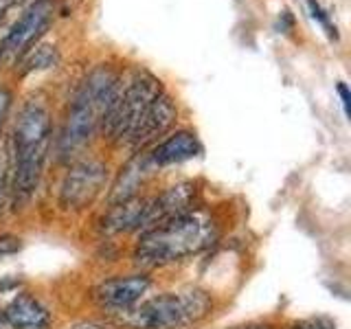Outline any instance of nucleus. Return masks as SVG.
I'll list each match as a JSON object with an SVG mask.
<instances>
[{"label":"nucleus","mask_w":351,"mask_h":329,"mask_svg":"<svg viewBox=\"0 0 351 329\" xmlns=\"http://www.w3.org/2000/svg\"><path fill=\"white\" fill-rule=\"evenodd\" d=\"M53 123L49 106L31 97L20 108L11 141V202L25 206L38 191L44 164L49 158Z\"/></svg>","instance_id":"f257e3e1"},{"label":"nucleus","mask_w":351,"mask_h":329,"mask_svg":"<svg viewBox=\"0 0 351 329\" xmlns=\"http://www.w3.org/2000/svg\"><path fill=\"white\" fill-rule=\"evenodd\" d=\"M217 237V219L204 208H191L171 222L143 230L134 246V261L143 268L171 266L211 248Z\"/></svg>","instance_id":"f03ea898"},{"label":"nucleus","mask_w":351,"mask_h":329,"mask_svg":"<svg viewBox=\"0 0 351 329\" xmlns=\"http://www.w3.org/2000/svg\"><path fill=\"white\" fill-rule=\"evenodd\" d=\"M211 310L213 301L206 292L180 290L156 294L114 318L128 329H186L202 323Z\"/></svg>","instance_id":"7ed1b4c3"},{"label":"nucleus","mask_w":351,"mask_h":329,"mask_svg":"<svg viewBox=\"0 0 351 329\" xmlns=\"http://www.w3.org/2000/svg\"><path fill=\"white\" fill-rule=\"evenodd\" d=\"M117 82L119 77L112 71H108L106 66L95 69L88 75V80L73 99L69 117H66V125L62 132V154L82 149L97 132V127H101Z\"/></svg>","instance_id":"20e7f679"},{"label":"nucleus","mask_w":351,"mask_h":329,"mask_svg":"<svg viewBox=\"0 0 351 329\" xmlns=\"http://www.w3.org/2000/svg\"><path fill=\"white\" fill-rule=\"evenodd\" d=\"M162 95V86L149 73H136L130 80L117 82L112 99L104 114L101 127L114 143L128 145L132 132L136 130L138 121L147 112V108Z\"/></svg>","instance_id":"39448f33"},{"label":"nucleus","mask_w":351,"mask_h":329,"mask_svg":"<svg viewBox=\"0 0 351 329\" xmlns=\"http://www.w3.org/2000/svg\"><path fill=\"white\" fill-rule=\"evenodd\" d=\"M108 169L99 160H84L66 173L60 189V206L64 211H84L104 191Z\"/></svg>","instance_id":"423d86ee"},{"label":"nucleus","mask_w":351,"mask_h":329,"mask_svg":"<svg viewBox=\"0 0 351 329\" xmlns=\"http://www.w3.org/2000/svg\"><path fill=\"white\" fill-rule=\"evenodd\" d=\"M53 18V3L51 0H36L33 5H29L11 29L7 31V36L0 42V62H11L25 55L31 44L36 42L47 27L51 25Z\"/></svg>","instance_id":"0eeeda50"},{"label":"nucleus","mask_w":351,"mask_h":329,"mask_svg":"<svg viewBox=\"0 0 351 329\" xmlns=\"http://www.w3.org/2000/svg\"><path fill=\"white\" fill-rule=\"evenodd\" d=\"M152 288L147 274H130V277L106 279L95 288L93 299L101 310L110 314H121L143 301V296Z\"/></svg>","instance_id":"6e6552de"},{"label":"nucleus","mask_w":351,"mask_h":329,"mask_svg":"<svg viewBox=\"0 0 351 329\" xmlns=\"http://www.w3.org/2000/svg\"><path fill=\"white\" fill-rule=\"evenodd\" d=\"M195 193L197 191L193 182H180V184L169 186V189H165L156 197H149V208H147L143 230L160 226L165 222H171L176 217L189 213L195 202Z\"/></svg>","instance_id":"1a4fd4ad"},{"label":"nucleus","mask_w":351,"mask_h":329,"mask_svg":"<svg viewBox=\"0 0 351 329\" xmlns=\"http://www.w3.org/2000/svg\"><path fill=\"white\" fill-rule=\"evenodd\" d=\"M173 121H176V106L171 99L162 93L138 121L136 130L132 132V136L128 141V147L143 149L145 145H149V143L156 141L158 136H162L165 132L173 125Z\"/></svg>","instance_id":"9d476101"},{"label":"nucleus","mask_w":351,"mask_h":329,"mask_svg":"<svg viewBox=\"0 0 351 329\" xmlns=\"http://www.w3.org/2000/svg\"><path fill=\"white\" fill-rule=\"evenodd\" d=\"M9 329H51V312L38 296L29 292L16 294L5 310Z\"/></svg>","instance_id":"9b49d317"},{"label":"nucleus","mask_w":351,"mask_h":329,"mask_svg":"<svg viewBox=\"0 0 351 329\" xmlns=\"http://www.w3.org/2000/svg\"><path fill=\"white\" fill-rule=\"evenodd\" d=\"M200 151H202V145H200V141H197V136L186 130H180V132H176V134H171L169 138H165L162 143H158V145L152 149V154L145 156V160L152 169H156V167H167V164L191 160Z\"/></svg>","instance_id":"f8f14e48"},{"label":"nucleus","mask_w":351,"mask_h":329,"mask_svg":"<svg viewBox=\"0 0 351 329\" xmlns=\"http://www.w3.org/2000/svg\"><path fill=\"white\" fill-rule=\"evenodd\" d=\"M149 208V197H130V200L117 202L110 206V211L101 219V228L108 235L132 233V230H143L145 215Z\"/></svg>","instance_id":"ddd939ff"},{"label":"nucleus","mask_w":351,"mask_h":329,"mask_svg":"<svg viewBox=\"0 0 351 329\" xmlns=\"http://www.w3.org/2000/svg\"><path fill=\"white\" fill-rule=\"evenodd\" d=\"M11 200V141L0 138V217Z\"/></svg>","instance_id":"4468645a"},{"label":"nucleus","mask_w":351,"mask_h":329,"mask_svg":"<svg viewBox=\"0 0 351 329\" xmlns=\"http://www.w3.org/2000/svg\"><path fill=\"white\" fill-rule=\"evenodd\" d=\"M58 62V51L55 47H47V44H42V47H33L31 53H25V69L22 73H31V71H38V69H49Z\"/></svg>","instance_id":"2eb2a0df"},{"label":"nucleus","mask_w":351,"mask_h":329,"mask_svg":"<svg viewBox=\"0 0 351 329\" xmlns=\"http://www.w3.org/2000/svg\"><path fill=\"white\" fill-rule=\"evenodd\" d=\"M290 329H336L334 321H329L325 316H314V318H305V321L294 323Z\"/></svg>","instance_id":"dca6fc26"},{"label":"nucleus","mask_w":351,"mask_h":329,"mask_svg":"<svg viewBox=\"0 0 351 329\" xmlns=\"http://www.w3.org/2000/svg\"><path fill=\"white\" fill-rule=\"evenodd\" d=\"M307 5H310V9H312V14H314V18H318V22H321V25L327 29V33L332 38H336V27H332L329 25V18H327V14L321 9V5L316 3V0H307Z\"/></svg>","instance_id":"f3484780"},{"label":"nucleus","mask_w":351,"mask_h":329,"mask_svg":"<svg viewBox=\"0 0 351 329\" xmlns=\"http://www.w3.org/2000/svg\"><path fill=\"white\" fill-rule=\"evenodd\" d=\"M20 239L14 235H0V257H7V255H14V252L20 250Z\"/></svg>","instance_id":"a211bd4d"},{"label":"nucleus","mask_w":351,"mask_h":329,"mask_svg":"<svg viewBox=\"0 0 351 329\" xmlns=\"http://www.w3.org/2000/svg\"><path fill=\"white\" fill-rule=\"evenodd\" d=\"M9 106H11V95L5 90V88H0V125H3V121L9 112Z\"/></svg>","instance_id":"6ab92c4d"},{"label":"nucleus","mask_w":351,"mask_h":329,"mask_svg":"<svg viewBox=\"0 0 351 329\" xmlns=\"http://www.w3.org/2000/svg\"><path fill=\"white\" fill-rule=\"evenodd\" d=\"M66 329H110L108 325H101V323H95V321H80V323H73Z\"/></svg>","instance_id":"aec40b11"},{"label":"nucleus","mask_w":351,"mask_h":329,"mask_svg":"<svg viewBox=\"0 0 351 329\" xmlns=\"http://www.w3.org/2000/svg\"><path fill=\"white\" fill-rule=\"evenodd\" d=\"M16 5H22V0H0V20L7 16V11Z\"/></svg>","instance_id":"412c9836"},{"label":"nucleus","mask_w":351,"mask_h":329,"mask_svg":"<svg viewBox=\"0 0 351 329\" xmlns=\"http://www.w3.org/2000/svg\"><path fill=\"white\" fill-rule=\"evenodd\" d=\"M338 93H340V99H343V106H345V112L349 114V101H351V97H349V90H347V86L340 82L338 84Z\"/></svg>","instance_id":"4be33fe9"},{"label":"nucleus","mask_w":351,"mask_h":329,"mask_svg":"<svg viewBox=\"0 0 351 329\" xmlns=\"http://www.w3.org/2000/svg\"><path fill=\"white\" fill-rule=\"evenodd\" d=\"M235 329H272L268 325H244V327H235Z\"/></svg>","instance_id":"5701e85b"},{"label":"nucleus","mask_w":351,"mask_h":329,"mask_svg":"<svg viewBox=\"0 0 351 329\" xmlns=\"http://www.w3.org/2000/svg\"><path fill=\"white\" fill-rule=\"evenodd\" d=\"M0 329H9V323L5 318V312H0Z\"/></svg>","instance_id":"b1692460"}]
</instances>
